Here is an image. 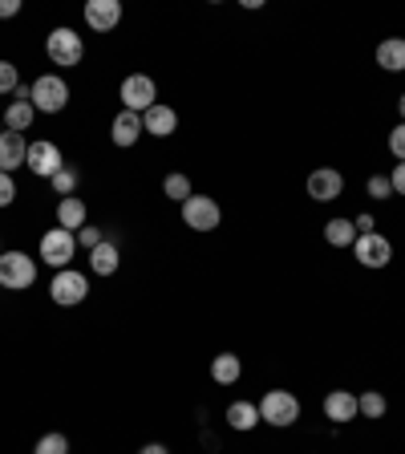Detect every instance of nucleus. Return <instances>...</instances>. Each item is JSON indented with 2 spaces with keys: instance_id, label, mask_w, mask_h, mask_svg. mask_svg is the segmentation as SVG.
Instances as JSON below:
<instances>
[{
  "instance_id": "obj_31",
  "label": "nucleus",
  "mask_w": 405,
  "mask_h": 454,
  "mask_svg": "<svg viewBox=\"0 0 405 454\" xmlns=\"http://www.w3.org/2000/svg\"><path fill=\"white\" fill-rule=\"evenodd\" d=\"M389 151H393V159H397V162H405V122L389 130Z\"/></svg>"
},
{
  "instance_id": "obj_20",
  "label": "nucleus",
  "mask_w": 405,
  "mask_h": 454,
  "mask_svg": "<svg viewBox=\"0 0 405 454\" xmlns=\"http://www.w3.org/2000/svg\"><path fill=\"white\" fill-rule=\"evenodd\" d=\"M378 66L386 74H405V41L401 37H386L378 45Z\"/></svg>"
},
{
  "instance_id": "obj_28",
  "label": "nucleus",
  "mask_w": 405,
  "mask_h": 454,
  "mask_svg": "<svg viewBox=\"0 0 405 454\" xmlns=\"http://www.w3.org/2000/svg\"><path fill=\"white\" fill-rule=\"evenodd\" d=\"M17 85H20V74L12 61H0V98L4 94H17Z\"/></svg>"
},
{
  "instance_id": "obj_8",
  "label": "nucleus",
  "mask_w": 405,
  "mask_h": 454,
  "mask_svg": "<svg viewBox=\"0 0 405 454\" xmlns=\"http://www.w3.org/2000/svg\"><path fill=\"white\" fill-rule=\"evenodd\" d=\"M122 110H134V114H146L154 102H159V85H154V77L146 74H130L122 82Z\"/></svg>"
},
{
  "instance_id": "obj_15",
  "label": "nucleus",
  "mask_w": 405,
  "mask_h": 454,
  "mask_svg": "<svg viewBox=\"0 0 405 454\" xmlns=\"http://www.w3.org/2000/svg\"><path fill=\"white\" fill-rule=\"evenodd\" d=\"M85 219H90V207H85V199L69 195V199H57V227H66V231H82Z\"/></svg>"
},
{
  "instance_id": "obj_22",
  "label": "nucleus",
  "mask_w": 405,
  "mask_h": 454,
  "mask_svg": "<svg viewBox=\"0 0 405 454\" xmlns=\"http://www.w3.org/2000/svg\"><path fill=\"white\" fill-rule=\"evenodd\" d=\"M227 426L239 430V434L255 430V426H260V406H255V402H231V406H227Z\"/></svg>"
},
{
  "instance_id": "obj_18",
  "label": "nucleus",
  "mask_w": 405,
  "mask_h": 454,
  "mask_svg": "<svg viewBox=\"0 0 405 454\" xmlns=\"http://www.w3.org/2000/svg\"><path fill=\"white\" fill-rule=\"evenodd\" d=\"M239 378H244V361H239L236 353H219V357H211V381H219V386H236Z\"/></svg>"
},
{
  "instance_id": "obj_3",
  "label": "nucleus",
  "mask_w": 405,
  "mask_h": 454,
  "mask_svg": "<svg viewBox=\"0 0 405 454\" xmlns=\"http://www.w3.org/2000/svg\"><path fill=\"white\" fill-rule=\"evenodd\" d=\"M37 280V260L28 252H0V288H9V293H20V288H33Z\"/></svg>"
},
{
  "instance_id": "obj_24",
  "label": "nucleus",
  "mask_w": 405,
  "mask_h": 454,
  "mask_svg": "<svg viewBox=\"0 0 405 454\" xmlns=\"http://www.w3.org/2000/svg\"><path fill=\"white\" fill-rule=\"evenodd\" d=\"M386 410H389V402H386V394H381V389H365V394H357V414L386 418Z\"/></svg>"
},
{
  "instance_id": "obj_27",
  "label": "nucleus",
  "mask_w": 405,
  "mask_h": 454,
  "mask_svg": "<svg viewBox=\"0 0 405 454\" xmlns=\"http://www.w3.org/2000/svg\"><path fill=\"white\" fill-rule=\"evenodd\" d=\"M33 454H69V438L66 434H45V438H37V446H33Z\"/></svg>"
},
{
  "instance_id": "obj_14",
  "label": "nucleus",
  "mask_w": 405,
  "mask_h": 454,
  "mask_svg": "<svg viewBox=\"0 0 405 454\" xmlns=\"http://www.w3.org/2000/svg\"><path fill=\"white\" fill-rule=\"evenodd\" d=\"M142 130L154 134V138H170V134L179 130V114L170 110L167 102H154L151 110L142 114Z\"/></svg>"
},
{
  "instance_id": "obj_38",
  "label": "nucleus",
  "mask_w": 405,
  "mask_h": 454,
  "mask_svg": "<svg viewBox=\"0 0 405 454\" xmlns=\"http://www.w3.org/2000/svg\"><path fill=\"white\" fill-rule=\"evenodd\" d=\"M0 134H4V118H0Z\"/></svg>"
},
{
  "instance_id": "obj_23",
  "label": "nucleus",
  "mask_w": 405,
  "mask_h": 454,
  "mask_svg": "<svg viewBox=\"0 0 405 454\" xmlns=\"http://www.w3.org/2000/svg\"><path fill=\"white\" fill-rule=\"evenodd\" d=\"M324 239H329L332 247H353L357 244V227H353V219L332 215L329 223H324Z\"/></svg>"
},
{
  "instance_id": "obj_12",
  "label": "nucleus",
  "mask_w": 405,
  "mask_h": 454,
  "mask_svg": "<svg viewBox=\"0 0 405 454\" xmlns=\"http://www.w3.org/2000/svg\"><path fill=\"white\" fill-rule=\"evenodd\" d=\"M122 20V0H90L85 4V25L94 33H113Z\"/></svg>"
},
{
  "instance_id": "obj_26",
  "label": "nucleus",
  "mask_w": 405,
  "mask_h": 454,
  "mask_svg": "<svg viewBox=\"0 0 405 454\" xmlns=\"http://www.w3.org/2000/svg\"><path fill=\"white\" fill-rule=\"evenodd\" d=\"M162 195L175 199V203H187L195 191H191V179H187V175H179V170H175V175H167V179H162Z\"/></svg>"
},
{
  "instance_id": "obj_36",
  "label": "nucleus",
  "mask_w": 405,
  "mask_h": 454,
  "mask_svg": "<svg viewBox=\"0 0 405 454\" xmlns=\"http://www.w3.org/2000/svg\"><path fill=\"white\" fill-rule=\"evenodd\" d=\"M138 454H170V450H167V446H162V442H146Z\"/></svg>"
},
{
  "instance_id": "obj_6",
  "label": "nucleus",
  "mask_w": 405,
  "mask_h": 454,
  "mask_svg": "<svg viewBox=\"0 0 405 454\" xmlns=\"http://www.w3.org/2000/svg\"><path fill=\"white\" fill-rule=\"evenodd\" d=\"M49 296H53V304H61V309H74V304H82L85 296H90V280H85V272H77V268H61V272L49 280Z\"/></svg>"
},
{
  "instance_id": "obj_9",
  "label": "nucleus",
  "mask_w": 405,
  "mask_h": 454,
  "mask_svg": "<svg viewBox=\"0 0 405 454\" xmlns=\"http://www.w3.org/2000/svg\"><path fill=\"white\" fill-rule=\"evenodd\" d=\"M25 167L37 175V179H53L57 170L66 167V159H61V146L49 138H37V142H28V159Z\"/></svg>"
},
{
  "instance_id": "obj_4",
  "label": "nucleus",
  "mask_w": 405,
  "mask_h": 454,
  "mask_svg": "<svg viewBox=\"0 0 405 454\" xmlns=\"http://www.w3.org/2000/svg\"><path fill=\"white\" fill-rule=\"evenodd\" d=\"M74 255H77V236L66 231V227H49L41 236V264H49L53 272L61 268H74Z\"/></svg>"
},
{
  "instance_id": "obj_19",
  "label": "nucleus",
  "mask_w": 405,
  "mask_h": 454,
  "mask_svg": "<svg viewBox=\"0 0 405 454\" xmlns=\"http://www.w3.org/2000/svg\"><path fill=\"white\" fill-rule=\"evenodd\" d=\"M118 264H122V252H118L113 239H102V244L90 252V268H94L97 276H113L118 272Z\"/></svg>"
},
{
  "instance_id": "obj_37",
  "label": "nucleus",
  "mask_w": 405,
  "mask_h": 454,
  "mask_svg": "<svg viewBox=\"0 0 405 454\" xmlns=\"http://www.w3.org/2000/svg\"><path fill=\"white\" fill-rule=\"evenodd\" d=\"M397 110H401V122H405V94L397 98Z\"/></svg>"
},
{
  "instance_id": "obj_39",
  "label": "nucleus",
  "mask_w": 405,
  "mask_h": 454,
  "mask_svg": "<svg viewBox=\"0 0 405 454\" xmlns=\"http://www.w3.org/2000/svg\"><path fill=\"white\" fill-rule=\"evenodd\" d=\"M0 252H4V247H0Z\"/></svg>"
},
{
  "instance_id": "obj_13",
  "label": "nucleus",
  "mask_w": 405,
  "mask_h": 454,
  "mask_svg": "<svg viewBox=\"0 0 405 454\" xmlns=\"http://www.w3.org/2000/svg\"><path fill=\"white\" fill-rule=\"evenodd\" d=\"M28 159V138L17 130H4L0 134V170L4 175H12V170H20Z\"/></svg>"
},
{
  "instance_id": "obj_25",
  "label": "nucleus",
  "mask_w": 405,
  "mask_h": 454,
  "mask_svg": "<svg viewBox=\"0 0 405 454\" xmlns=\"http://www.w3.org/2000/svg\"><path fill=\"white\" fill-rule=\"evenodd\" d=\"M77 183H82V175H77V167H74V162H66V167H61V170H57V175H53V179H49V187H53L61 199H69V195H74V191H77Z\"/></svg>"
},
{
  "instance_id": "obj_5",
  "label": "nucleus",
  "mask_w": 405,
  "mask_h": 454,
  "mask_svg": "<svg viewBox=\"0 0 405 454\" xmlns=\"http://www.w3.org/2000/svg\"><path fill=\"white\" fill-rule=\"evenodd\" d=\"M45 53H49V61L53 66H61V69H74V66H82V57H85V41H82V33H74V28H53L45 37Z\"/></svg>"
},
{
  "instance_id": "obj_16",
  "label": "nucleus",
  "mask_w": 405,
  "mask_h": 454,
  "mask_svg": "<svg viewBox=\"0 0 405 454\" xmlns=\"http://www.w3.org/2000/svg\"><path fill=\"white\" fill-rule=\"evenodd\" d=\"M138 134H146L142 130V114H134V110H122L118 118H113V126H110V138H113V146H134L138 142Z\"/></svg>"
},
{
  "instance_id": "obj_33",
  "label": "nucleus",
  "mask_w": 405,
  "mask_h": 454,
  "mask_svg": "<svg viewBox=\"0 0 405 454\" xmlns=\"http://www.w3.org/2000/svg\"><path fill=\"white\" fill-rule=\"evenodd\" d=\"M389 183H393V195H405V162H397V167H393Z\"/></svg>"
},
{
  "instance_id": "obj_30",
  "label": "nucleus",
  "mask_w": 405,
  "mask_h": 454,
  "mask_svg": "<svg viewBox=\"0 0 405 454\" xmlns=\"http://www.w3.org/2000/svg\"><path fill=\"white\" fill-rule=\"evenodd\" d=\"M12 199H17V179L0 170V207H12Z\"/></svg>"
},
{
  "instance_id": "obj_7",
  "label": "nucleus",
  "mask_w": 405,
  "mask_h": 454,
  "mask_svg": "<svg viewBox=\"0 0 405 454\" xmlns=\"http://www.w3.org/2000/svg\"><path fill=\"white\" fill-rule=\"evenodd\" d=\"M219 219H223V211H219V203L211 195H191L187 203H183V223L191 227V231H215Z\"/></svg>"
},
{
  "instance_id": "obj_1",
  "label": "nucleus",
  "mask_w": 405,
  "mask_h": 454,
  "mask_svg": "<svg viewBox=\"0 0 405 454\" xmlns=\"http://www.w3.org/2000/svg\"><path fill=\"white\" fill-rule=\"evenodd\" d=\"M255 406H260V422L276 426V430L300 422V397L288 394V389H268V394L260 397Z\"/></svg>"
},
{
  "instance_id": "obj_10",
  "label": "nucleus",
  "mask_w": 405,
  "mask_h": 454,
  "mask_svg": "<svg viewBox=\"0 0 405 454\" xmlns=\"http://www.w3.org/2000/svg\"><path fill=\"white\" fill-rule=\"evenodd\" d=\"M353 255H357L361 268H386L389 260H393V244H389L386 236H378V231H369V236H357Z\"/></svg>"
},
{
  "instance_id": "obj_34",
  "label": "nucleus",
  "mask_w": 405,
  "mask_h": 454,
  "mask_svg": "<svg viewBox=\"0 0 405 454\" xmlns=\"http://www.w3.org/2000/svg\"><path fill=\"white\" fill-rule=\"evenodd\" d=\"M353 227H357V236H369V231L378 227V219H373V215H357V219H353Z\"/></svg>"
},
{
  "instance_id": "obj_29",
  "label": "nucleus",
  "mask_w": 405,
  "mask_h": 454,
  "mask_svg": "<svg viewBox=\"0 0 405 454\" xmlns=\"http://www.w3.org/2000/svg\"><path fill=\"white\" fill-rule=\"evenodd\" d=\"M102 239H105L102 227H90V223H85L82 231H77V247H85V252H94V247L102 244Z\"/></svg>"
},
{
  "instance_id": "obj_17",
  "label": "nucleus",
  "mask_w": 405,
  "mask_h": 454,
  "mask_svg": "<svg viewBox=\"0 0 405 454\" xmlns=\"http://www.w3.org/2000/svg\"><path fill=\"white\" fill-rule=\"evenodd\" d=\"M324 418H329V422H353V418H357V394L332 389V394L324 397Z\"/></svg>"
},
{
  "instance_id": "obj_35",
  "label": "nucleus",
  "mask_w": 405,
  "mask_h": 454,
  "mask_svg": "<svg viewBox=\"0 0 405 454\" xmlns=\"http://www.w3.org/2000/svg\"><path fill=\"white\" fill-rule=\"evenodd\" d=\"M20 12V0H0V20H9Z\"/></svg>"
},
{
  "instance_id": "obj_2",
  "label": "nucleus",
  "mask_w": 405,
  "mask_h": 454,
  "mask_svg": "<svg viewBox=\"0 0 405 454\" xmlns=\"http://www.w3.org/2000/svg\"><path fill=\"white\" fill-rule=\"evenodd\" d=\"M28 102H33V110H37V114H61V110L69 106V85H66V77L41 74L37 82L28 85Z\"/></svg>"
},
{
  "instance_id": "obj_21",
  "label": "nucleus",
  "mask_w": 405,
  "mask_h": 454,
  "mask_svg": "<svg viewBox=\"0 0 405 454\" xmlns=\"http://www.w3.org/2000/svg\"><path fill=\"white\" fill-rule=\"evenodd\" d=\"M0 118H4V130H28V126H33V118H37V110H33V102H28V98H12L9 102V110L0 114Z\"/></svg>"
},
{
  "instance_id": "obj_11",
  "label": "nucleus",
  "mask_w": 405,
  "mask_h": 454,
  "mask_svg": "<svg viewBox=\"0 0 405 454\" xmlns=\"http://www.w3.org/2000/svg\"><path fill=\"white\" fill-rule=\"evenodd\" d=\"M308 195L316 199V203H332V199L345 195V175L332 167H321L308 175Z\"/></svg>"
},
{
  "instance_id": "obj_32",
  "label": "nucleus",
  "mask_w": 405,
  "mask_h": 454,
  "mask_svg": "<svg viewBox=\"0 0 405 454\" xmlns=\"http://www.w3.org/2000/svg\"><path fill=\"white\" fill-rule=\"evenodd\" d=\"M369 195H373V199H389V195H393L389 175H373V179H369Z\"/></svg>"
}]
</instances>
